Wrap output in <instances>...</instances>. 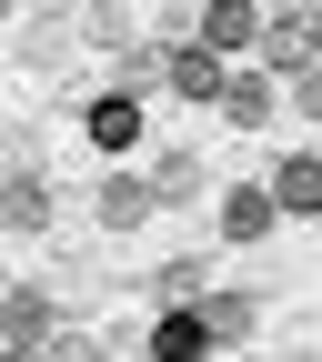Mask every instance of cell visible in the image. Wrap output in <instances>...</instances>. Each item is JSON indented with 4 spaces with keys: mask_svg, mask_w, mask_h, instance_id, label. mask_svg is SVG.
Listing matches in <instances>:
<instances>
[{
    "mask_svg": "<svg viewBox=\"0 0 322 362\" xmlns=\"http://www.w3.org/2000/svg\"><path fill=\"white\" fill-rule=\"evenodd\" d=\"M161 192H142V181H111V192H101V221H142Z\"/></svg>",
    "mask_w": 322,
    "mask_h": 362,
    "instance_id": "cell-9",
    "label": "cell"
},
{
    "mask_svg": "<svg viewBox=\"0 0 322 362\" xmlns=\"http://www.w3.org/2000/svg\"><path fill=\"white\" fill-rule=\"evenodd\" d=\"M0 221H21V232L40 221V192H30V181H11V192H0Z\"/></svg>",
    "mask_w": 322,
    "mask_h": 362,
    "instance_id": "cell-10",
    "label": "cell"
},
{
    "mask_svg": "<svg viewBox=\"0 0 322 362\" xmlns=\"http://www.w3.org/2000/svg\"><path fill=\"white\" fill-rule=\"evenodd\" d=\"M91 141H101V151H131V141H142V111H131V101H101V111H91Z\"/></svg>",
    "mask_w": 322,
    "mask_h": 362,
    "instance_id": "cell-5",
    "label": "cell"
},
{
    "mask_svg": "<svg viewBox=\"0 0 322 362\" xmlns=\"http://www.w3.org/2000/svg\"><path fill=\"white\" fill-rule=\"evenodd\" d=\"M212 332H202V312H161V332H151V362H202Z\"/></svg>",
    "mask_w": 322,
    "mask_h": 362,
    "instance_id": "cell-1",
    "label": "cell"
},
{
    "mask_svg": "<svg viewBox=\"0 0 322 362\" xmlns=\"http://www.w3.org/2000/svg\"><path fill=\"white\" fill-rule=\"evenodd\" d=\"M262 221H272V192H232V202H222V232H232V242H252Z\"/></svg>",
    "mask_w": 322,
    "mask_h": 362,
    "instance_id": "cell-7",
    "label": "cell"
},
{
    "mask_svg": "<svg viewBox=\"0 0 322 362\" xmlns=\"http://www.w3.org/2000/svg\"><path fill=\"white\" fill-rule=\"evenodd\" d=\"M171 90L181 101H222V61L212 51H171Z\"/></svg>",
    "mask_w": 322,
    "mask_h": 362,
    "instance_id": "cell-3",
    "label": "cell"
},
{
    "mask_svg": "<svg viewBox=\"0 0 322 362\" xmlns=\"http://www.w3.org/2000/svg\"><path fill=\"white\" fill-rule=\"evenodd\" d=\"M292 101H302V111L322 121V71H302V90H292Z\"/></svg>",
    "mask_w": 322,
    "mask_h": 362,
    "instance_id": "cell-11",
    "label": "cell"
},
{
    "mask_svg": "<svg viewBox=\"0 0 322 362\" xmlns=\"http://www.w3.org/2000/svg\"><path fill=\"white\" fill-rule=\"evenodd\" d=\"M222 111H232L242 131H252V121H272V81H252V71H242V81H222Z\"/></svg>",
    "mask_w": 322,
    "mask_h": 362,
    "instance_id": "cell-6",
    "label": "cell"
},
{
    "mask_svg": "<svg viewBox=\"0 0 322 362\" xmlns=\"http://www.w3.org/2000/svg\"><path fill=\"white\" fill-rule=\"evenodd\" d=\"M272 202H282V211H322V161H282Z\"/></svg>",
    "mask_w": 322,
    "mask_h": 362,
    "instance_id": "cell-4",
    "label": "cell"
},
{
    "mask_svg": "<svg viewBox=\"0 0 322 362\" xmlns=\"http://www.w3.org/2000/svg\"><path fill=\"white\" fill-rule=\"evenodd\" d=\"M252 30H262V21L242 11V0H212V11H202V40H212V61H222V51H242Z\"/></svg>",
    "mask_w": 322,
    "mask_h": 362,
    "instance_id": "cell-2",
    "label": "cell"
},
{
    "mask_svg": "<svg viewBox=\"0 0 322 362\" xmlns=\"http://www.w3.org/2000/svg\"><path fill=\"white\" fill-rule=\"evenodd\" d=\"M0 302H11V312H0V332H11V342H40V322H51L40 292H0Z\"/></svg>",
    "mask_w": 322,
    "mask_h": 362,
    "instance_id": "cell-8",
    "label": "cell"
}]
</instances>
